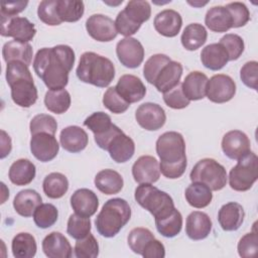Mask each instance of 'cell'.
Returning a JSON list of instances; mask_svg holds the SVG:
<instances>
[{
  "mask_svg": "<svg viewBox=\"0 0 258 258\" xmlns=\"http://www.w3.org/2000/svg\"><path fill=\"white\" fill-rule=\"evenodd\" d=\"M27 1L17 2H3L1 4V15L5 16H17L18 13L22 12L27 6Z\"/></svg>",
  "mask_w": 258,
  "mask_h": 258,
  "instance_id": "57",
  "label": "cell"
},
{
  "mask_svg": "<svg viewBox=\"0 0 258 258\" xmlns=\"http://www.w3.org/2000/svg\"><path fill=\"white\" fill-rule=\"evenodd\" d=\"M56 11L61 21L76 22L84 15L85 5L79 0H56Z\"/></svg>",
  "mask_w": 258,
  "mask_h": 258,
  "instance_id": "38",
  "label": "cell"
},
{
  "mask_svg": "<svg viewBox=\"0 0 258 258\" xmlns=\"http://www.w3.org/2000/svg\"><path fill=\"white\" fill-rule=\"evenodd\" d=\"M2 55L7 63L10 61H21L29 67L32 60L33 50L28 42L13 39L3 45Z\"/></svg>",
  "mask_w": 258,
  "mask_h": 258,
  "instance_id": "27",
  "label": "cell"
},
{
  "mask_svg": "<svg viewBox=\"0 0 258 258\" xmlns=\"http://www.w3.org/2000/svg\"><path fill=\"white\" fill-rule=\"evenodd\" d=\"M154 239L153 233L146 228H134L130 231L127 241L130 249L139 255H142L146 245Z\"/></svg>",
  "mask_w": 258,
  "mask_h": 258,
  "instance_id": "43",
  "label": "cell"
},
{
  "mask_svg": "<svg viewBox=\"0 0 258 258\" xmlns=\"http://www.w3.org/2000/svg\"><path fill=\"white\" fill-rule=\"evenodd\" d=\"M135 119L137 123L147 131H155L160 129L166 121V115L158 104L147 102L141 104L136 112Z\"/></svg>",
  "mask_w": 258,
  "mask_h": 258,
  "instance_id": "12",
  "label": "cell"
},
{
  "mask_svg": "<svg viewBox=\"0 0 258 258\" xmlns=\"http://www.w3.org/2000/svg\"><path fill=\"white\" fill-rule=\"evenodd\" d=\"M153 25L159 34L165 37H174L180 31L182 18L180 14L175 10L164 9L156 14L154 17Z\"/></svg>",
  "mask_w": 258,
  "mask_h": 258,
  "instance_id": "18",
  "label": "cell"
},
{
  "mask_svg": "<svg viewBox=\"0 0 258 258\" xmlns=\"http://www.w3.org/2000/svg\"><path fill=\"white\" fill-rule=\"evenodd\" d=\"M119 61L126 68H138L144 58V48L139 40L133 37H124L116 45Z\"/></svg>",
  "mask_w": 258,
  "mask_h": 258,
  "instance_id": "11",
  "label": "cell"
},
{
  "mask_svg": "<svg viewBox=\"0 0 258 258\" xmlns=\"http://www.w3.org/2000/svg\"><path fill=\"white\" fill-rule=\"evenodd\" d=\"M11 249L16 258H32L37 250L35 238L29 233H18L12 240Z\"/></svg>",
  "mask_w": 258,
  "mask_h": 258,
  "instance_id": "36",
  "label": "cell"
},
{
  "mask_svg": "<svg viewBox=\"0 0 258 258\" xmlns=\"http://www.w3.org/2000/svg\"><path fill=\"white\" fill-rule=\"evenodd\" d=\"M29 129H30L31 135L41 133V132L54 135L57 129V122L50 115L38 114L31 119L29 124Z\"/></svg>",
  "mask_w": 258,
  "mask_h": 258,
  "instance_id": "47",
  "label": "cell"
},
{
  "mask_svg": "<svg viewBox=\"0 0 258 258\" xmlns=\"http://www.w3.org/2000/svg\"><path fill=\"white\" fill-rule=\"evenodd\" d=\"M258 178V157L248 151L238 159L237 164L230 170L229 184L237 191H246L252 187Z\"/></svg>",
  "mask_w": 258,
  "mask_h": 258,
  "instance_id": "6",
  "label": "cell"
},
{
  "mask_svg": "<svg viewBox=\"0 0 258 258\" xmlns=\"http://www.w3.org/2000/svg\"><path fill=\"white\" fill-rule=\"evenodd\" d=\"M208 81V77L202 72L195 71L189 73L181 84V89L184 96L189 101L204 99L207 94Z\"/></svg>",
  "mask_w": 258,
  "mask_h": 258,
  "instance_id": "25",
  "label": "cell"
},
{
  "mask_svg": "<svg viewBox=\"0 0 258 258\" xmlns=\"http://www.w3.org/2000/svg\"><path fill=\"white\" fill-rule=\"evenodd\" d=\"M115 26L117 29V32L124 35L125 37H130L134 33H136L139 28L140 24H137L133 22L124 12V10L120 11L116 17L115 20Z\"/></svg>",
  "mask_w": 258,
  "mask_h": 258,
  "instance_id": "55",
  "label": "cell"
},
{
  "mask_svg": "<svg viewBox=\"0 0 258 258\" xmlns=\"http://www.w3.org/2000/svg\"><path fill=\"white\" fill-rule=\"evenodd\" d=\"M163 101L169 108L172 109H183L187 107L190 102L184 96L180 83L172 90L163 93Z\"/></svg>",
  "mask_w": 258,
  "mask_h": 258,
  "instance_id": "53",
  "label": "cell"
},
{
  "mask_svg": "<svg viewBox=\"0 0 258 258\" xmlns=\"http://www.w3.org/2000/svg\"><path fill=\"white\" fill-rule=\"evenodd\" d=\"M115 88L118 94L129 104L139 102L146 94V88L142 81L133 75H123Z\"/></svg>",
  "mask_w": 258,
  "mask_h": 258,
  "instance_id": "17",
  "label": "cell"
},
{
  "mask_svg": "<svg viewBox=\"0 0 258 258\" xmlns=\"http://www.w3.org/2000/svg\"><path fill=\"white\" fill-rule=\"evenodd\" d=\"M132 175L134 180L139 184L154 183L160 176L159 163L156 158L151 155H142L134 162Z\"/></svg>",
  "mask_w": 258,
  "mask_h": 258,
  "instance_id": "16",
  "label": "cell"
},
{
  "mask_svg": "<svg viewBox=\"0 0 258 258\" xmlns=\"http://www.w3.org/2000/svg\"><path fill=\"white\" fill-rule=\"evenodd\" d=\"M123 132L118 126L114 125L113 128L107 132L106 134L102 135V136H98V137H94L95 138V142L97 143V145L101 148V149H104V150H107V147L110 143V141L119 133Z\"/></svg>",
  "mask_w": 258,
  "mask_h": 258,
  "instance_id": "58",
  "label": "cell"
},
{
  "mask_svg": "<svg viewBox=\"0 0 258 258\" xmlns=\"http://www.w3.org/2000/svg\"><path fill=\"white\" fill-rule=\"evenodd\" d=\"M37 15L43 23L50 26L59 25L62 22L57 15L56 0L41 1L37 8Z\"/></svg>",
  "mask_w": 258,
  "mask_h": 258,
  "instance_id": "50",
  "label": "cell"
},
{
  "mask_svg": "<svg viewBox=\"0 0 258 258\" xmlns=\"http://www.w3.org/2000/svg\"><path fill=\"white\" fill-rule=\"evenodd\" d=\"M182 75V66L178 61L171 60L163 67L157 78L155 79L154 86L160 93H166L175 88L180 81Z\"/></svg>",
  "mask_w": 258,
  "mask_h": 258,
  "instance_id": "26",
  "label": "cell"
},
{
  "mask_svg": "<svg viewBox=\"0 0 258 258\" xmlns=\"http://www.w3.org/2000/svg\"><path fill=\"white\" fill-rule=\"evenodd\" d=\"M207 27L214 32H226L232 28V19L225 6L210 8L205 16Z\"/></svg>",
  "mask_w": 258,
  "mask_h": 258,
  "instance_id": "32",
  "label": "cell"
},
{
  "mask_svg": "<svg viewBox=\"0 0 258 258\" xmlns=\"http://www.w3.org/2000/svg\"><path fill=\"white\" fill-rule=\"evenodd\" d=\"M42 188L49 199H60L69 189V180L60 172H51L44 177Z\"/></svg>",
  "mask_w": 258,
  "mask_h": 258,
  "instance_id": "37",
  "label": "cell"
},
{
  "mask_svg": "<svg viewBox=\"0 0 258 258\" xmlns=\"http://www.w3.org/2000/svg\"><path fill=\"white\" fill-rule=\"evenodd\" d=\"M84 125L94 133V137H98L109 132L115 124L112 123L111 117L108 114L95 112L86 118Z\"/></svg>",
  "mask_w": 258,
  "mask_h": 258,
  "instance_id": "40",
  "label": "cell"
},
{
  "mask_svg": "<svg viewBox=\"0 0 258 258\" xmlns=\"http://www.w3.org/2000/svg\"><path fill=\"white\" fill-rule=\"evenodd\" d=\"M208 32L200 23H190L182 31L180 40L182 46L186 50H196L205 44L207 41Z\"/></svg>",
  "mask_w": 258,
  "mask_h": 258,
  "instance_id": "34",
  "label": "cell"
},
{
  "mask_svg": "<svg viewBox=\"0 0 258 258\" xmlns=\"http://www.w3.org/2000/svg\"><path fill=\"white\" fill-rule=\"evenodd\" d=\"M236 94V84L230 76L219 74L213 76L207 84L208 99L217 104L229 102Z\"/></svg>",
  "mask_w": 258,
  "mask_h": 258,
  "instance_id": "9",
  "label": "cell"
},
{
  "mask_svg": "<svg viewBox=\"0 0 258 258\" xmlns=\"http://www.w3.org/2000/svg\"><path fill=\"white\" fill-rule=\"evenodd\" d=\"M91 231V220L89 217H83L73 214L68 220L67 233L74 239L80 240L85 238Z\"/></svg>",
  "mask_w": 258,
  "mask_h": 258,
  "instance_id": "45",
  "label": "cell"
},
{
  "mask_svg": "<svg viewBox=\"0 0 258 258\" xmlns=\"http://www.w3.org/2000/svg\"><path fill=\"white\" fill-rule=\"evenodd\" d=\"M42 199L40 195L34 189H23L20 190L14 198L13 208L16 213L24 218L33 216L36 208L41 205Z\"/></svg>",
  "mask_w": 258,
  "mask_h": 258,
  "instance_id": "29",
  "label": "cell"
},
{
  "mask_svg": "<svg viewBox=\"0 0 258 258\" xmlns=\"http://www.w3.org/2000/svg\"><path fill=\"white\" fill-rule=\"evenodd\" d=\"M155 147L160 158L161 173L170 179L180 177L187 165L185 142L182 135L175 131L165 132L158 137Z\"/></svg>",
  "mask_w": 258,
  "mask_h": 258,
  "instance_id": "2",
  "label": "cell"
},
{
  "mask_svg": "<svg viewBox=\"0 0 258 258\" xmlns=\"http://www.w3.org/2000/svg\"><path fill=\"white\" fill-rule=\"evenodd\" d=\"M212 230V220L210 217L200 211L191 212L185 223V233L187 237L194 241H199L207 238Z\"/></svg>",
  "mask_w": 258,
  "mask_h": 258,
  "instance_id": "22",
  "label": "cell"
},
{
  "mask_svg": "<svg viewBox=\"0 0 258 258\" xmlns=\"http://www.w3.org/2000/svg\"><path fill=\"white\" fill-rule=\"evenodd\" d=\"M219 43H221L227 50L229 60L238 59L243 53L244 47H245L243 38L240 35L234 34V33H228L224 35L220 39Z\"/></svg>",
  "mask_w": 258,
  "mask_h": 258,
  "instance_id": "49",
  "label": "cell"
},
{
  "mask_svg": "<svg viewBox=\"0 0 258 258\" xmlns=\"http://www.w3.org/2000/svg\"><path fill=\"white\" fill-rule=\"evenodd\" d=\"M58 218L57 209L51 204L39 205L33 213V221L38 228L47 229L51 227Z\"/></svg>",
  "mask_w": 258,
  "mask_h": 258,
  "instance_id": "42",
  "label": "cell"
},
{
  "mask_svg": "<svg viewBox=\"0 0 258 258\" xmlns=\"http://www.w3.org/2000/svg\"><path fill=\"white\" fill-rule=\"evenodd\" d=\"M75 59V51L69 45L43 47L34 56L33 69L49 90H62L69 83V73Z\"/></svg>",
  "mask_w": 258,
  "mask_h": 258,
  "instance_id": "1",
  "label": "cell"
},
{
  "mask_svg": "<svg viewBox=\"0 0 258 258\" xmlns=\"http://www.w3.org/2000/svg\"><path fill=\"white\" fill-rule=\"evenodd\" d=\"M123 10L133 22L140 25L147 21L151 15V7L147 1H129Z\"/></svg>",
  "mask_w": 258,
  "mask_h": 258,
  "instance_id": "44",
  "label": "cell"
},
{
  "mask_svg": "<svg viewBox=\"0 0 258 258\" xmlns=\"http://www.w3.org/2000/svg\"><path fill=\"white\" fill-rule=\"evenodd\" d=\"M141 256L144 258H163L165 256L164 245L154 238L146 245Z\"/></svg>",
  "mask_w": 258,
  "mask_h": 258,
  "instance_id": "56",
  "label": "cell"
},
{
  "mask_svg": "<svg viewBox=\"0 0 258 258\" xmlns=\"http://www.w3.org/2000/svg\"><path fill=\"white\" fill-rule=\"evenodd\" d=\"M155 226L160 235L165 238H173L181 231L182 216L176 209H173L169 214L156 218Z\"/></svg>",
  "mask_w": 258,
  "mask_h": 258,
  "instance_id": "35",
  "label": "cell"
},
{
  "mask_svg": "<svg viewBox=\"0 0 258 258\" xmlns=\"http://www.w3.org/2000/svg\"><path fill=\"white\" fill-rule=\"evenodd\" d=\"M86 29L92 38L101 42L111 41L118 34L113 19L104 14L91 15L86 21Z\"/></svg>",
  "mask_w": 258,
  "mask_h": 258,
  "instance_id": "13",
  "label": "cell"
},
{
  "mask_svg": "<svg viewBox=\"0 0 258 258\" xmlns=\"http://www.w3.org/2000/svg\"><path fill=\"white\" fill-rule=\"evenodd\" d=\"M44 105L48 111L55 114H62L71 106V95L64 89L56 91L49 90L45 94Z\"/></svg>",
  "mask_w": 258,
  "mask_h": 258,
  "instance_id": "39",
  "label": "cell"
},
{
  "mask_svg": "<svg viewBox=\"0 0 258 258\" xmlns=\"http://www.w3.org/2000/svg\"><path fill=\"white\" fill-rule=\"evenodd\" d=\"M189 178L206 184L211 190H220L225 187L228 176L225 167L213 158H204L192 167Z\"/></svg>",
  "mask_w": 258,
  "mask_h": 258,
  "instance_id": "7",
  "label": "cell"
},
{
  "mask_svg": "<svg viewBox=\"0 0 258 258\" xmlns=\"http://www.w3.org/2000/svg\"><path fill=\"white\" fill-rule=\"evenodd\" d=\"M250 139L240 130H231L223 136L222 150L230 159L238 160L241 156L250 151Z\"/></svg>",
  "mask_w": 258,
  "mask_h": 258,
  "instance_id": "15",
  "label": "cell"
},
{
  "mask_svg": "<svg viewBox=\"0 0 258 258\" xmlns=\"http://www.w3.org/2000/svg\"><path fill=\"white\" fill-rule=\"evenodd\" d=\"M135 201L153 217L160 218L169 214L174 207L172 198L151 183H140L134 194Z\"/></svg>",
  "mask_w": 258,
  "mask_h": 258,
  "instance_id": "5",
  "label": "cell"
},
{
  "mask_svg": "<svg viewBox=\"0 0 258 258\" xmlns=\"http://www.w3.org/2000/svg\"><path fill=\"white\" fill-rule=\"evenodd\" d=\"M130 218L129 204L121 198H114L108 200L98 214L95 220L96 229L101 236L112 238L129 222Z\"/></svg>",
  "mask_w": 258,
  "mask_h": 258,
  "instance_id": "4",
  "label": "cell"
},
{
  "mask_svg": "<svg viewBox=\"0 0 258 258\" xmlns=\"http://www.w3.org/2000/svg\"><path fill=\"white\" fill-rule=\"evenodd\" d=\"M42 251L48 258H70L73 254L69 240L59 232H51L45 236Z\"/></svg>",
  "mask_w": 258,
  "mask_h": 258,
  "instance_id": "20",
  "label": "cell"
},
{
  "mask_svg": "<svg viewBox=\"0 0 258 258\" xmlns=\"http://www.w3.org/2000/svg\"><path fill=\"white\" fill-rule=\"evenodd\" d=\"M184 197L189 206L197 209H203L211 204L213 194L211 188L206 184L192 181V183L185 188Z\"/></svg>",
  "mask_w": 258,
  "mask_h": 258,
  "instance_id": "33",
  "label": "cell"
},
{
  "mask_svg": "<svg viewBox=\"0 0 258 258\" xmlns=\"http://www.w3.org/2000/svg\"><path fill=\"white\" fill-rule=\"evenodd\" d=\"M169 61H171L170 57L163 53H156L151 55L146 61L143 67V76L145 80L153 85L155 79L161 72L164 66H166Z\"/></svg>",
  "mask_w": 258,
  "mask_h": 258,
  "instance_id": "41",
  "label": "cell"
},
{
  "mask_svg": "<svg viewBox=\"0 0 258 258\" xmlns=\"http://www.w3.org/2000/svg\"><path fill=\"white\" fill-rule=\"evenodd\" d=\"M107 151L115 162L124 163L134 155L135 144L132 138L127 136L124 132H121L110 141Z\"/></svg>",
  "mask_w": 258,
  "mask_h": 258,
  "instance_id": "24",
  "label": "cell"
},
{
  "mask_svg": "<svg viewBox=\"0 0 258 258\" xmlns=\"http://www.w3.org/2000/svg\"><path fill=\"white\" fill-rule=\"evenodd\" d=\"M76 73L83 83L105 88L115 77V67L109 58L93 51H86L80 57Z\"/></svg>",
  "mask_w": 258,
  "mask_h": 258,
  "instance_id": "3",
  "label": "cell"
},
{
  "mask_svg": "<svg viewBox=\"0 0 258 258\" xmlns=\"http://www.w3.org/2000/svg\"><path fill=\"white\" fill-rule=\"evenodd\" d=\"M1 158H5L11 151V139L9 135L4 131L1 130Z\"/></svg>",
  "mask_w": 258,
  "mask_h": 258,
  "instance_id": "59",
  "label": "cell"
},
{
  "mask_svg": "<svg viewBox=\"0 0 258 258\" xmlns=\"http://www.w3.org/2000/svg\"><path fill=\"white\" fill-rule=\"evenodd\" d=\"M74 250L78 258H96L99 255V244L94 235L89 233L85 238L77 240Z\"/></svg>",
  "mask_w": 258,
  "mask_h": 258,
  "instance_id": "46",
  "label": "cell"
},
{
  "mask_svg": "<svg viewBox=\"0 0 258 258\" xmlns=\"http://www.w3.org/2000/svg\"><path fill=\"white\" fill-rule=\"evenodd\" d=\"M0 33L2 36L13 37L14 40L28 42L34 37L36 29L26 17L1 15Z\"/></svg>",
  "mask_w": 258,
  "mask_h": 258,
  "instance_id": "8",
  "label": "cell"
},
{
  "mask_svg": "<svg viewBox=\"0 0 258 258\" xmlns=\"http://www.w3.org/2000/svg\"><path fill=\"white\" fill-rule=\"evenodd\" d=\"M241 81L250 89L257 91L258 82V62L256 60L247 61L240 71Z\"/></svg>",
  "mask_w": 258,
  "mask_h": 258,
  "instance_id": "54",
  "label": "cell"
},
{
  "mask_svg": "<svg viewBox=\"0 0 258 258\" xmlns=\"http://www.w3.org/2000/svg\"><path fill=\"white\" fill-rule=\"evenodd\" d=\"M104 106L114 114L124 113L130 106L116 91L115 87H110L104 94L103 97Z\"/></svg>",
  "mask_w": 258,
  "mask_h": 258,
  "instance_id": "48",
  "label": "cell"
},
{
  "mask_svg": "<svg viewBox=\"0 0 258 258\" xmlns=\"http://www.w3.org/2000/svg\"><path fill=\"white\" fill-rule=\"evenodd\" d=\"M95 186L105 195H115L121 191L124 185L122 175L114 169H103L99 171L94 179Z\"/></svg>",
  "mask_w": 258,
  "mask_h": 258,
  "instance_id": "30",
  "label": "cell"
},
{
  "mask_svg": "<svg viewBox=\"0 0 258 258\" xmlns=\"http://www.w3.org/2000/svg\"><path fill=\"white\" fill-rule=\"evenodd\" d=\"M35 165L28 159L20 158L14 161L8 172L9 179L16 185L29 184L35 177Z\"/></svg>",
  "mask_w": 258,
  "mask_h": 258,
  "instance_id": "31",
  "label": "cell"
},
{
  "mask_svg": "<svg viewBox=\"0 0 258 258\" xmlns=\"http://www.w3.org/2000/svg\"><path fill=\"white\" fill-rule=\"evenodd\" d=\"M225 8L229 11L232 19V28L244 26L250 20V12L247 6L242 2L228 3Z\"/></svg>",
  "mask_w": 258,
  "mask_h": 258,
  "instance_id": "51",
  "label": "cell"
},
{
  "mask_svg": "<svg viewBox=\"0 0 258 258\" xmlns=\"http://www.w3.org/2000/svg\"><path fill=\"white\" fill-rule=\"evenodd\" d=\"M201 60L207 69L219 71L227 64L229 56L227 50L221 43H211L203 48L201 52Z\"/></svg>",
  "mask_w": 258,
  "mask_h": 258,
  "instance_id": "28",
  "label": "cell"
},
{
  "mask_svg": "<svg viewBox=\"0 0 258 258\" xmlns=\"http://www.w3.org/2000/svg\"><path fill=\"white\" fill-rule=\"evenodd\" d=\"M11 89V98L13 102L22 108H29L37 100V89L31 76L15 79L8 83Z\"/></svg>",
  "mask_w": 258,
  "mask_h": 258,
  "instance_id": "10",
  "label": "cell"
},
{
  "mask_svg": "<svg viewBox=\"0 0 258 258\" xmlns=\"http://www.w3.org/2000/svg\"><path fill=\"white\" fill-rule=\"evenodd\" d=\"M258 250V236L257 232L254 230L253 232L245 234L238 243V253L241 257H253L257 254Z\"/></svg>",
  "mask_w": 258,
  "mask_h": 258,
  "instance_id": "52",
  "label": "cell"
},
{
  "mask_svg": "<svg viewBox=\"0 0 258 258\" xmlns=\"http://www.w3.org/2000/svg\"><path fill=\"white\" fill-rule=\"evenodd\" d=\"M59 142L62 148L69 152L77 153L84 150L89 142L87 132L76 125L63 128L59 135Z\"/></svg>",
  "mask_w": 258,
  "mask_h": 258,
  "instance_id": "23",
  "label": "cell"
},
{
  "mask_svg": "<svg viewBox=\"0 0 258 258\" xmlns=\"http://www.w3.org/2000/svg\"><path fill=\"white\" fill-rule=\"evenodd\" d=\"M244 217L243 207L236 202L223 205L218 213V221L224 231L238 230L244 222Z\"/></svg>",
  "mask_w": 258,
  "mask_h": 258,
  "instance_id": "21",
  "label": "cell"
},
{
  "mask_svg": "<svg viewBox=\"0 0 258 258\" xmlns=\"http://www.w3.org/2000/svg\"><path fill=\"white\" fill-rule=\"evenodd\" d=\"M30 150L36 159L48 162L57 155L59 145L54 135L41 132L31 136Z\"/></svg>",
  "mask_w": 258,
  "mask_h": 258,
  "instance_id": "14",
  "label": "cell"
},
{
  "mask_svg": "<svg viewBox=\"0 0 258 258\" xmlns=\"http://www.w3.org/2000/svg\"><path fill=\"white\" fill-rule=\"evenodd\" d=\"M71 206L76 214L90 218L97 212L99 200L93 190L79 188L71 197Z\"/></svg>",
  "mask_w": 258,
  "mask_h": 258,
  "instance_id": "19",
  "label": "cell"
}]
</instances>
